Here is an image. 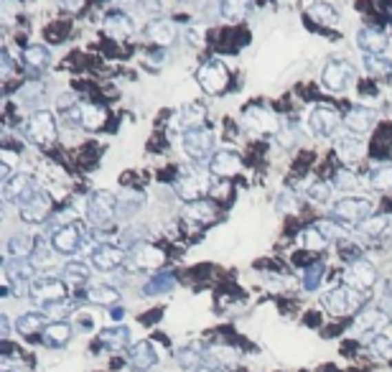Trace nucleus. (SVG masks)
I'll use <instances>...</instances> for the list:
<instances>
[{"instance_id": "nucleus-1", "label": "nucleus", "mask_w": 392, "mask_h": 372, "mask_svg": "<svg viewBox=\"0 0 392 372\" xmlns=\"http://www.w3.org/2000/svg\"><path fill=\"white\" fill-rule=\"evenodd\" d=\"M362 304H364V293H359V291H354L349 286H336L321 296V306L329 313H334V316L357 313L362 309Z\"/></svg>"}, {"instance_id": "nucleus-2", "label": "nucleus", "mask_w": 392, "mask_h": 372, "mask_svg": "<svg viewBox=\"0 0 392 372\" xmlns=\"http://www.w3.org/2000/svg\"><path fill=\"white\" fill-rule=\"evenodd\" d=\"M87 220L97 229L110 227L117 220V196L112 192H94L87 202Z\"/></svg>"}, {"instance_id": "nucleus-3", "label": "nucleus", "mask_w": 392, "mask_h": 372, "mask_svg": "<svg viewBox=\"0 0 392 372\" xmlns=\"http://www.w3.org/2000/svg\"><path fill=\"white\" fill-rule=\"evenodd\" d=\"M243 127L247 133H252V136L267 138V136H276L278 130H280V120H278L276 112L270 110V107H265V105H252L243 115Z\"/></svg>"}, {"instance_id": "nucleus-4", "label": "nucleus", "mask_w": 392, "mask_h": 372, "mask_svg": "<svg viewBox=\"0 0 392 372\" xmlns=\"http://www.w3.org/2000/svg\"><path fill=\"white\" fill-rule=\"evenodd\" d=\"M372 211H375V204L369 202L367 196H351L347 194L344 199L331 207V217L339 220L342 225H359V222H364L367 217H372Z\"/></svg>"}, {"instance_id": "nucleus-5", "label": "nucleus", "mask_w": 392, "mask_h": 372, "mask_svg": "<svg viewBox=\"0 0 392 372\" xmlns=\"http://www.w3.org/2000/svg\"><path fill=\"white\" fill-rule=\"evenodd\" d=\"M28 296H31L34 304L46 309V306L67 298V283H64V278H56V276H41V278L31 280Z\"/></svg>"}, {"instance_id": "nucleus-6", "label": "nucleus", "mask_w": 392, "mask_h": 372, "mask_svg": "<svg viewBox=\"0 0 392 372\" xmlns=\"http://www.w3.org/2000/svg\"><path fill=\"white\" fill-rule=\"evenodd\" d=\"M23 133L34 145H51L56 141V133H59L56 118H54L49 110L34 112V115L28 118V123H25Z\"/></svg>"}, {"instance_id": "nucleus-7", "label": "nucleus", "mask_w": 392, "mask_h": 372, "mask_svg": "<svg viewBox=\"0 0 392 372\" xmlns=\"http://www.w3.org/2000/svg\"><path fill=\"white\" fill-rule=\"evenodd\" d=\"M354 79H357V69L344 59L329 61L324 67V72H321V82H324V87L329 92H344L347 87L354 85Z\"/></svg>"}, {"instance_id": "nucleus-8", "label": "nucleus", "mask_w": 392, "mask_h": 372, "mask_svg": "<svg viewBox=\"0 0 392 372\" xmlns=\"http://www.w3.org/2000/svg\"><path fill=\"white\" fill-rule=\"evenodd\" d=\"M174 189L184 202H199L209 192V176L199 169H186L181 176L176 178Z\"/></svg>"}, {"instance_id": "nucleus-9", "label": "nucleus", "mask_w": 392, "mask_h": 372, "mask_svg": "<svg viewBox=\"0 0 392 372\" xmlns=\"http://www.w3.org/2000/svg\"><path fill=\"white\" fill-rule=\"evenodd\" d=\"M196 82L207 94H222L229 85V72L222 61L212 59L207 64H201L199 72H196Z\"/></svg>"}, {"instance_id": "nucleus-10", "label": "nucleus", "mask_w": 392, "mask_h": 372, "mask_svg": "<svg viewBox=\"0 0 392 372\" xmlns=\"http://www.w3.org/2000/svg\"><path fill=\"white\" fill-rule=\"evenodd\" d=\"M51 207H54L51 196L46 192H41V189H36V192H31V194L25 196L23 202H18V214L28 225H39V222H43L49 217Z\"/></svg>"}, {"instance_id": "nucleus-11", "label": "nucleus", "mask_w": 392, "mask_h": 372, "mask_svg": "<svg viewBox=\"0 0 392 372\" xmlns=\"http://www.w3.org/2000/svg\"><path fill=\"white\" fill-rule=\"evenodd\" d=\"M375 283H377V268L369 260L357 258V260H351L349 265H347V271H344V286L354 288L359 293H367Z\"/></svg>"}, {"instance_id": "nucleus-12", "label": "nucleus", "mask_w": 392, "mask_h": 372, "mask_svg": "<svg viewBox=\"0 0 392 372\" xmlns=\"http://www.w3.org/2000/svg\"><path fill=\"white\" fill-rule=\"evenodd\" d=\"M344 123V118L339 115L336 107L331 105H318L313 107V112L309 115V127L316 138H331L339 130V125Z\"/></svg>"}, {"instance_id": "nucleus-13", "label": "nucleus", "mask_w": 392, "mask_h": 372, "mask_svg": "<svg viewBox=\"0 0 392 372\" xmlns=\"http://www.w3.org/2000/svg\"><path fill=\"white\" fill-rule=\"evenodd\" d=\"M181 148L186 151L189 158L194 161H201V158H207L212 148H214V136H212V130L207 127H196V130H189L181 136Z\"/></svg>"}, {"instance_id": "nucleus-14", "label": "nucleus", "mask_w": 392, "mask_h": 372, "mask_svg": "<svg viewBox=\"0 0 392 372\" xmlns=\"http://www.w3.org/2000/svg\"><path fill=\"white\" fill-rule=\"evenodd\" d=\"M82 240L84 229L79 225H61L51 235V250H56L61 255H74L82 247Z\"/></svg>"}, {"instance_id": "nucleus-15", "label": "nucleus", "mask_w": 392, "mask_h": 372, "mask_svg": "<svg viewBox=\"0 0 392 372\" xmlns=\"http://www.w3.org/2000/svg\"><path fill=\"white\" fill-rule=\"evenodd\" d=\"M163 260H166L163 250H158V247L150 245V242H141V245H135L133 250L127 253V262H130L133 271H150V268H158V265H163Z\"/></svg>"}, {"instance_id": "nucleus-16", "label": "nucleus", "mask_w": 392, "mask_h": 372, "mask_svg": "<svg viewBox=\"0 0 392 372\" xmlns=\"http://www.w3.org/2000/svg\"><path fill=\"white\" fill-rule=\"evenodd\" d=\"M334 151H336V156H339L344 163H357L359 158L364 156L367 145H364V141H362L357 133H351V130H344V133H339V136H336Z\"/></svg>"}, {"instance_id": "nucleus-17", "label": "nucleus", "mask_w": 392, "mask_h": 372, "mask_svg": "<svg viewBox=\"0 0 392 372\" xmlns=\"http://www.w3.org/2000/svg\"><path fill=\"white\" fill-rule=\"evenodd\" d=\"M243 171V158L234 151H217L209 161V174L219 178H232Z\"/></svg>"}, {"instance_id": "nucleus-18", "label": "nucleus", "mask_w": 392, "mask_h": 372, "mask_svg": "<svg viewBox=\"0 0 392 372\" xmlns=\"http://www.w3.org/2000/svg\"><path fill=\"white\" fill-rule=\"evenodd\" d=\"M90 260H92L94 271L112 273L127 260V255H125V250H123V247H117V245H100V250H97V253H94Z\"/></svg>"}, {"instance_id": "nucleus-19", "label": "nucleus", "mask_w": 392, "mask_h": 372, "mask_svg": "<svg viewBox=\"0 0 392 372\" xmlns=\"http://www.w3.org/2000/svg\"><path fill=\"white\" fill-rule=\"evenodd\" d=\"M204 120H207V107L201 102H189V105H184L181 110L176 112L174 127H178L181 133H189V130L204 127Z\"/></svg>"}, {"instance_id": "nucleus-20", "label": "nucleus", "mask_w": 392, "mask_h": 372, "mask_svg": "<svg viewBox=\"0 0 392 372\" xmlns=\"http://www.w3.org/2000/svg\"><path fill=\"white\" fill-rule=\"evenodd\" d=\"M3 271H6V278L10 283H28V280H36V262L31 258H8L6 265H3Z\"/></svg>"}, {"instance_id": "nucleus-21", "label": "nucleus", "mask_w": 392, "mask_h": 372, "mask_svg": "<svg viewBox=\"0 0 392 372\" xmlns=\"http://www.w3.org/2000/svg\"><path fill=\"white\" fill-rule=\"evenodd\" d=\"M375 120H377V112L372 110V107L357 105V107H351V110L347 112L344 125H347V130H351V133L362 136V133H367V130H372V127H375Z\"/></svg>"}, {"instance_id": "nucleus-22", "label": "nucleus", "mask_w": 392, "mask_h": 372, "mask_svg": "<svg viewBox=\"0 0 392 372\" xmlns=\"http://www.w3.org/2000/svg\"><path fill=\"white\" fill-rule=\"evenodd\" d=\"M39 186L34 184V178L28 174H18V176H10L6 184H3V199L6 202H23L25 196L36 192Z\"/></svg>"}, {"instance_id": "nucleus-23", "label": "nucleus", "mask_w": 392, "mask_h": 372, "mask_svg": "<svg viewBox=\"0 0 392 372\" xmlns=\"http://www.w3.org/2000/svg\"><path fill=\"white\" fill-rule=\"evenodd\" d=\"M145 36L153 43H158V46H171L176 41V36H178V28L168 18H156V21H150L145 25Z\"/></svg>"}, {"instance_id": "nucleus-24", "label": "nucleus", "mask_w": 392, "mask_h": 372, "mask_svg": "<svg viewBox=\"0 0 392 372\" xmlns=\"http://www.w3.org/2000/svg\"><path fill=\"white\" fill-rule=\"evenodd\" d=\"M130 364H133L138 372H148L150 367H156L158 364V355H156V349L150 342H138L130 347Z\"/></svg>"}, {"instance_id": "nucleus-25", "label": "nucleus", "mask_w": 392, "mask_h": 372, "mask_svg": "<svg viewBox=\"0 0 392 372\" xmlns=\"http://www.w3.org/2000/svg\"><path fill=\"white\" fill-rule=\"evenodd\" d=\"M390 324V313L382 309H367L357 316V329L367 334H382V329Z\"/></svg>"}, {"instance_id": "nucleus-26", "label": "nucleus", "mask_w": 392, "mask_h": 372, "mask_svg": "<svg viewBox=\"0 0 392 372\" xmlns=\"http://www.w3.org/2000/svg\"><path fill=\"white\" fill-rule=\"evenodd\" d=\"M72 334H74V329H72V324L69 322H49L46 324V329L41 331L43 344H46V347H56V349L69 344Z\"/></svg>"}, {"instance_id": "nucleus-27", "label": "nucleus", "mask_w": 392, "mask_h": 372, "mask_svg": "<svg viewBox=\"0 0 392 372\" xmlns=\"http://www.w3.org/2000/svg\"><path fill=\"white\" fill-rule=\"evenodd\" d=\"M100 342L102 347L110 349V352H123V349L130 344V329L127 327H107V329L100 331Z\"/></svg>"}, {"instance_id": "nucleus-28", "label": "nucleus", "mask_w": 392, "mask_h": 372, "mask_svg": "<svg viewBox=\"0 0 392 372\" xmlns=\"http://www.w3.org/2000/svg\"><path fill=\"white\" fill-rule=\"evenodd\" d=\"M357 43L364 54H377V56H380V54L387 49V36L375 31V28H362L357 34Z\"/></svg>"}, {"instance_id": "nucleus-29", "label": "nucleus", "mask_w": 392, "mask_h": 372, "mask_svg": "<svg viewBox=\"0 0 392 372\" xmlns=\"http://www.w3.org/2000/svg\"><path fill=\"white\" fill-rule=\"evenodd\" d=\"M84 298L97 306H115L120 301V291L107 286V283H97V286H90L84 291Z\"/></svg>"}, {"instance_id": "nucleus-30", "label": "nucleus", "mask_w": 392, "mask_h": 372, "mask_svg": "<svg viewBox=\"0 0 392 372\" xmlns=\"http://www.w3.org/2000/svg\"><path fill=\"white\" fill-rule=\"evenodd\" d=\"M46 313H39V311H28V313H21L16 322V329L18 334H25V337H31V334H39V331L46 329Z\"/></svg>"}, {"instance_id": "nucleus-31", "label": "nucleus", "mask_w": 392, "mask_h": 372, "mask_svg": "<svg viewBox=\"0 0 392 372\" xmlns=\"http://www.w3.org/2000/svg\"><path fill=\"white\" fill-rule=\"evenodd\" d=\"M105 31L110 36H115V39H127V36H133V21L125 16V13H110L105 18Z\"/></svg>"}, {"instance_id": "nucleus-32", "label": "nucleus", "mask_w": 392, "mask_h": 372, "mask_svg": "<svg viewBox=\"0 0 392 372\" xmlns=\"http://www.w3.org/2000/svg\"><path fill=\"white\" fill-rule=\"evenodd\" d=\"M23 61L28 69H34V72H41V69H46L51 64V54L46 46H41V43H34V46H28L23 54Z\"/></svg>"}, {"instance_id": "nucleus-33", "label": "nucleus", "mask_w": 392, "mask_h": 372, "mask_svg": "<svg viewBox=\"0 0 392 372\" xmlns=\"http://www.w3.org/2000/svg\"><path fill=\"white\" fill-rule=\"evenodd\" d=\"M334 186L336 189H342V192H347V194H357V192H362V189L369 186V184L367 181H362V176L354 174L351 169H342L339 174H336Z\"/></svg>"}, {"instance_id": "nucleus-34", "label": "nucleus", "mask_w": 392, "mask_h": 372, "mask_svg": "<svg viewBox=\"0 0 392 372\" xmlns=\"http://www.w3.org/2000/svg\"><path fill=\"white\" fill-rule=\"evenodd\" d=\"M181 217L189 222H212L214 220V207L209 202H189L181 211Z\"/></svg>"}, {"instance_id": "nucleus-35", "label": "nucleus", "mask_w": 392, "mask_h": 372, "mask_svg": "<svg viewBox=\"0 0 392 372\" xmlns=\"http://www.w3.org/2000/svg\"><path fill=\"white\" fill-rule=\"evenodd\" d=\"M6 250H8V258H31L36 250V240L28 235H13Z\"/></svg>"}, {"instance_id": "nucleus-36", "label": "nucleus", "mask_w": 392, "mask_h": 372, "mask_svg": "<svg viewBox=\"0 0 392 372\" xmlns=\"http://www.w3.org/2000/svg\"><path fill=\"white\" fill-rule=\"evenodd\" d=\"M176 362L178 367H184L189 372H196L204 362V355H201V349L196 344H189V347H181L176 352Z\"/></svg>"}, {"instance_id": "nucleus-37", "label": "nucleus", "mask_w": 392, "mask_h": 372, "mask_svg": "<svg viewBox=\"0 0 392 372\" xmlns=\"http://www.w3.org/2000/svg\"><path fill=\"white\" fill-rule=\"evenodd\" d=\"M247 10H250V0H222V3H219L222 18H225V21H232V23L243 21V18L247 16Z\"/></svg>"}, {"instance_id": "nucleus-38", "label": "nucleus", "mask_w": 392, "mask_h": 372, "mask_svg": "<svg viewBox=\"0 0 392 372\" xmlns=\"http://www.w3.org/2000/svg\"><path fill=\"white\" fill-rule=\"evenodd\" d=\"M367 184L377 192H390L392 189V163H382L369 171Z\"/></svg>"}, {"instance_id": "nucleus-39", "label": "nucleus", "mask_w": 392, "mask_h": 372, "mask_svg": "<svg viewBox=\"0 0 392 372\" xmlns=\"http://www.w3.org/2000/svg\"><path fill=\"white\" fill-rule=\"evenodd\" d=\"M105 118H107V112L102 110L100 105H90V102H84L82 105V127L84 130H100L105 125Z\"/></svg>"}, {"instance_id": "nucleus-40", "label": "nucleus", "mask_w": 392, "mask_h": 372, "mask_svg": "<svg viewBox=\"0 0 392 372\" xmlns=\"http://www.w3.org/2000/svg\"><path fill=\"white\" fill-rule=\"evenodd\" d=\"M176 278L174 273H158V276H153V278L143 286V293L145 296H158V293H168L171 288H174Z\"/></svg>"}, {"instance_id": "nucleus-41", "label": "nucleus", "mask_w": 392, "mask_h": 372, "mask_svg": "<svg viewBox=\"0 0 392 372\" xmlns=\"http://www.w3.org/2000/svg\"><path fill=\"white\" fill-rule=\"evenodd\" d=\"M298 242L306 247V250H324V247L329 245V237H326L318 227H306L300 232Z\"/></svg>"}, {"instance_id": "nucleus-42", "label": "nucleus", "mask_w": 392, "mask_h": 372, "mask_svg": "<svg viewBox=\"0 0 392 372\" xmlns=\"http://www.w3.org/2000/svg\"><path fill=\"white\" fill-rule=\"evenodd\" d=\"M309 18H313V21H318V23H324V25L339 23V13H336V8H331L329 3H313L309 8Z\"/></svg>"}, {"instance_id": "nucleus-43", "label": "nucleus", "mask_w": 392, "mask_h": 372, "mask_svg": "<svg viewBox=\"0 0 392 372\" xmlns=\"http://www.w3.org/2000/svg\"><path fill=\"white\" fill-rule=\"evenodd\" d=\"M387 225H390L387 217H382V214H372V217H367L364 222H359L357 229L364 237H380L384 229H387Z\"/></svg>"}, {"instance_id": "nucleus-44", "label": "nucleus", "mask_w": 392, "mask_h": 372, "mask_svg": "<svg viewBox=\"0 0 392 372\" xmlns=\"http://www.w3.org/2000/svg\"><path fill=\"white\" fill-rule=\"evenodd\" d=\"M61 278L64 280H72V283H87L90 280V268L79 260H72L64 265V271H61Z\"/></svg>"}, {"instance_id": "nucleus-45", "label": "nucleus", "mask_w": 392, "mask_h": 372, "mask_svg": "<svg viewBox=\"0 0 392 372\" xmlns=\"http://www.w3.org/2000/svg\"><path fill=\"white\" fill-rule=\"evenodd\" d=\"M76 309L74 301H69V298H64V301H56V304H51L43 309V313L49 316V319H54V322H67V316Z\"/></svg>"}, {"instance_id": "nucleus-46", "label": "nucleus", "mask_w": 392, "mask_h": 372, "mask_svg": "<svg viewBox=\"0 0 392 372\" xmlns=\"http://www.w3.org/2000/svg\"><path fill=\"white\" fill-rule=\"evenodd\" d=\"M143 207V194H123L117 199V217H130Z\"/></svg>"}, {"instance_id": "nucleus-47", "label": "nucleus", "mask_w": 392, "mask_h": 372, "mask_svg": "<svg viewBox=\"0 0 392 372\" xmlns=\"http://www.w3.org/2000/svg\"><path fill=\"white\" fill-rule=\"evenodd\" d=\"M331 189L334 186L329 184V181H313V184L306 189V194H309L311 202H316V204H324L331 199Z\"/></svg>"}, {"instance_id": "nucleus-48", "label": "nucleus", "mask_w": 392, "mask_h": 372, "mask_svg": "<svg viewBox=\"0 0 392 372\" xmlns=\"http://www.w3.org/2000/svg\"><path fill=\"white\" fill-rule=\"evenodd\" d=\"M369 349H372L377 357L390 360L392 357V339L387 337V334H372V339H369Z\"/></svg>"}, {"instance_id": "nucleus-49", "label": "nucleus", "mask_w": 392, "mask_h": 372, "mask_svg": "<svg viewBox=\"0 0 392 372\" xmlns=\"http://www.w3.org/2000/svg\"><path fill=\"white\" fill-rule=\"evenodd\" d=\"M364 69L369 74H390L392 64L382 56H377V54H364Z\"/></svg>"}, {"instance_id": "nucleus-50", "label": "nucleus", "mask_w": 392, "mask_h": 372, "mask_svg": "<svg viewBox=\"0 0 392 372\" xmlns=\"http://www.w3.org/2000/svg\"><path fill=\"white\" fill-rule=\"evenodd\" d=\"M324 273H326V268L321 265V262H316V265L306 268V273H303V288H306V291H316V288L321 286Z\"/></svg>"}, {"instance_id": "nucleus-51", "label": "nucleus", "mask_w": 392, "mask_h": 372, "mask_svg": "<svg viewBox=\"0 0 392 372\" xmlns=\"http://www.w3.org/2000/svg\"><path fill=\"white\" fill-rule=\"evenodd\" d=\"M41 92H43L41 82H28L25 87H21V90H18L16 97H18V102H23V105H25V102H34Z\"/></svg>"}, {"instance_id": "nucleus-52", "label": "nucleus", "mask_w": 392, "mask_h": 372, "mask_svg": "<svg viewBox=\"0 0 392 372\" xmlns=\"http://www.w3.org/2000/svg\"><path fill=\"white\" fill-rule=\"evenodd\" d=\"M339 225H342V222H334V220H324V222H318L316 227L321 229V232H324V235L329 237V242H331V240H336V237H342V232H344V229L339 227Z\"/></svg>"}, {"instance_id": "nucleus-53", "label": "nucleus", "mask_w": 392, "mask_h": 372, "mask_svg": "<svg viewBox=\"0 0 392 372\" xmlns=\"http://www.w3.org/2000/svg\"><path fill=\"white\" fill-rule=\"evenodd\" d=\"M278 211H280V214H283V211H296L298 209V202H296V196L291 194V192H280V194H278Z\"/></svg>"}, {"instance_id": "nucleus-54", "label": "nucleus", "mask_w": 392, "mask_h": 372, "mask_svg": "<svg viewBox=\"0 0 392 372\" xmlns=\"http://www.w3.org/2000/svg\"><path fill=\"white\" fill-rule=\"evenodd\" d=\"M380 309L387 313H392V280L382 283V293H380Z\"/></svg>"}, {"instance_id": "nucleus-55", "label": "nucleus", "mask_w": 392, "mask_h": 372, "mask_svg": "<svg viewBox=\"0 0 392 372\" xmlns=\"http://www.w3.org/2000/svg\"><path fill=\"white\" fill-rule=\"evenodd\" d=\"M31 260L34 262L49 260V245H46V240H36V250H34V255H31Z\"/></svg>"}, {"instance_id": "nucleus-56", "label": "nucleus", "mask_w": 392, "mask_h": 372, "mask_svg": "<svg viewBox=\"0 0 392 372\" xmlns=\"http://www.w3.org/2000/svg\"><path fill=\"white\" fill-rule=\"evenodd\" d=\"M186 39H189V43H192V46H201V31H196V28L186 31Z\"/></svg>"}, {"instance_id": "nucleus-57", "label": "nucleus", "mask_w": 392, "mask_h": 372, "mask_svg": "<svg viewBox=\"0 0 392 372\" xmlns=\"http://www.w3.org/2000/svg\"><path fill=\"white\" fill-rule=\"evenodd\" d=\"M0 59H3V76H8V74H10V54H8L6 49H3Z\"/></svg>"}, {"instance_id": "nucleus-58", "label": "nucleus", "mask_w": 392, "mask_h": 372, "mask_svg": "<svg viewBox=\"0 0 392 372\" xmlns=\"http://www.w3.org/2000/svg\"><path fill=\"white\" fill-rule=\"evenodd\" d=\"M0 331H3V337H8L10 334V319L6 316V313L0 316Z\"/></svg>"}, {"instance_id": "nucleus-59", "label": "nucleus", "mask_w": 392, "mask_h": 372, "mask_svg": "<svg viewBox=\"0 0 392 372\" xmlns=\"http://www.w3.org/2000/svg\"><path fill=\"white\" fill-rule=\"evenodd\" d=\"M82 3L84 0H61V6L67 10H76V8H82Z\"/></svg>"}, {"instance_id": "nucleus-60", "label": "nucleus", "mask_w": 392, "mask_h": 372, "mask_svg": "<svg viewBox=\"0 0 392 372\" xmlns=\"http://www.w3.org/2000/svg\"><path fill=\"white\" fill-rule=\"evenodd\" d=\"M196 372H225V370H219V367H214V364H201Z\"/></svg>"}, {"instance_id": "nucleus-61", "label": "nucleus", "mask_w": 392, "mask_h": 372, "mask_svg": "<svg viewBox=\"0 0 392 372\" xmlns=\"http://www.w3.org/2000/svg\"><path fill=\"white\" fill-rule=\"evenodd\" d=\"M112 319H115V322H123V316H125V311H123V309H112Z\"/></svg>"}, {"instance_id": "nucleus-62", "label": "nucleus", "mask_w": 392, "mask_h": 372, "mask_svg": "<svg viewBox=\"0 0 392 372\" xmlns=\"http://www.w3.org/2000/svg\"><path fill=\"white\" fill-rule=\"evenodd\" d=\"M3 372H16V370H3Z\"/></svg>"}, {"instance_id": "nucleus-63", "label": "nucleus", "mask_w": 392, "mask_h": 372, "mask_svg": "<svg viewBox=\"0 0 392 372\" xmlns=\"http://www.w3.org/2000/svg\"><path fill=\"white\" fill-rule=\"evenodd\" d=\"M189 3H192V0H189Z\"/></svg>"}]
</instances>
